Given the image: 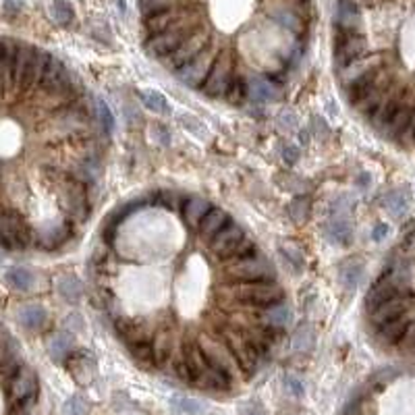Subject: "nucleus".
<instances>
[{
	"label": "nucleus",
	"mask_w": 415,
	"mask_h": 415,
	"mask_svg": "<svg viewBox=\"0 0 415 415\" xmlns=\"http://www.w3.org/2000/svg\"><path fill=\"white\" fill-rule=\"evenodd\" d=\"M146 50L170 73L201 58L214 67L218 40L247 56L260 77L280 79L303 52L311 0H139Z\"/></svg>",
	"instance_id": "nucleus-1"
},
{
	"label": "nucleus",
	"mask_w": 415,
	"mask_h": 415,
	"mask_svg": "<svg viewBox=\"0 0 415 415\" xmlns=\"http://www.w3.org/2000/svg\"><path fill=\"white\" fill-rule=\"evenodd\" d=\"M0 245L5 249L34 247V229L17 212H0Z\"/></svg>",
	"instance_id": "nucleus-2"
},
{
	"label": "nucleus",
	"mask_w": 415,
	"mask_h": 415,
	"mask_svg": "<svg viewBox=\"0 0 415 415\" xmlns=\"http://www.w3.org/2000/svg\"><path fill=\"white\" fill-rule=\"evenodd\" d=\"M75 237V225L65 216L44 223L40 229H34V247L42 251H58Z\"/></svg>",
	"instance_id": "nucleus-3"
},
{
	"label": "nucleus",
	"mask_w": 415,
	"mask_h": 415,
	"mask_svg": "<svg viewBox=\"0 0 415 415\" xmlns=\"http://www.w3.org/2000/svg\"><path fill=\"white\" fill-rule=\"evenodd\" d=\"M9 394L13 405H32L38 394V376L32 368L23 366L13 378H9Z\"/></svg>",
	"instance_id": "nucleus-4"
},
{
	"label": "nucleus",
	"mask_w": 415,
	"mask_h": 415,
	"mask_svg": "<svg viewBox=\"0 0 415 415\" xmlns=\"http://www.w3.org/2000/svg\"><path fill=\"white\" fill-rule=\"evenodd\" d=\"M411 305H413V295H396L390 301H386L380 307H376L374 311H370L368 320H370L372 328H378V326H382L386 322H392V320L409 314Z\"/></svg>",
	"instance_id": "nucleus-5"
},
{
	"label": "nucleus",
	"mask_w": 415,
	"mask_h": 415,
	"mask_svg": "<svg viewBox=\"0 0 415 415\" xmlns=\"http://www.w3.org/2000/svg\"><path fill=\"white\" fill-rule=\"evenodd\" d=\"M411 324H413V316H411V311H409V314H405V316H401V318H396L392 322H386V324L374 328V335L384 345H390V347L396 345L399 347L401 339L405 337V333L409 330Z\"/></svg>",
	"instance_id": "nucleus-6"
},
{
	"label": "nucleus",
	"mask_w": 415,
	"mask_h": 415,
	"mask_svg": "<svg viewBox=\"0 0 415 415\" xmlns=\"http://www.w3.org/2000/svg\"><path fill=\"white\" fill-rule=\"evenodd\" d=\"M233 218L227 214V210H223V208H218V205H212V210L208 212L205 216H203V221L199 223V227H197V235L199 237H203L208 243H210L229 223H231Z\"/></svg>",
	"instance_id": "nucleus-7"
},
{
	"label": "nucleus",
	"mask_w": 415,
	"mask_h": 415,
	"mask_svg": "<svg viewBox=\"0 0 415 415\" xmlns=\"http://www.w3.org/2000/svg\"><path fill=\"white\" fill-rule=\"evenodd\" d=\"M278 98V87L268 77H247V100L254 104H268Z\"/></svg>",
	"instance_id": "nucleus-8"
},
{
	"label": "nucleus",
	"mask_w": 415,
	"mask_h": 415,
	"mask_svg": "<svg viewBox=\"0 0 415 415\" xmlns=\"http://www.w3.org/2000/svg\"><path fill=\"white\" fill-rule=\"evenodd\" d=\"M212 210V203L199 197V195H189L187 193V199L181 208V216L185 218V223L191 227V229H197L199 223L203 221V216Z\"/></svg>",
	"instance_id": "nucleus-9"
},
{
	"label": "nucleus",
	"mask_w": 415,
	"mask_h": 415,
	"mask_svg": "<svg viewBox=\"0 0 415 415\" xmlns=\"http://www.w3.org/2000/svg\"><path fill=\"white\" fill-rule=\"evenodd\" d=\"M291 316H293L291 307L287 305L284 299L262 309V322L266 326H270L272 330H276V333H282L291 324Z\"/></svg>",
	"instance_id": "nucleus-10"
},
{
	"label": "nucleus",
	"mask_w": 415,
	"mask_h": 415,
	"mask_svg": "<svg viewBox=\"0 0 415 415\" xmlns=\"http://www.w3.org/2000/svg\"><path fill=\"white\" fill-rule=\"evenodd\" d=\"M17 318H19V324L23 328H27V330H40V328H44V324L48 320V314H46V309L42 305L30 303V305H23L19 309Z\"/></svg>",
	"instance_id": "nucleus-11"
},
{
	"label": "nucleus",
	"mask_w": 415,
	"mask_h": 415,
	"mask_svg": "<svg viewBox=\"0 0 415 415\" xmlns=\"http://www.w3.org/2000/svg\"><path fill=\"white\" fill-rule=\"evenodd\" d=\"M409 201H411V193L407 187H399V189H392L384 195V208L386 212L394 218L403 216L405 210L409 208Z\"/></svg>",
	"instance_id": "nucleus-12"
},
{
	"label": "nucleus",
	"mask_w": 415,
	"mask_h": 415,
	"mask_svg": "<svg viewBox=\"0 0 415 415\" xmlns=\"http://www.w3.org/2000/svg\"><path fill=\"white\" fill-rule=\"evenodd\" d=\"M56 291L67 303H77L83 295V287L75 276H60L56 282Z\"/></svg>",
	"instance_id": "nucleus-13"
},
{
	"label": "nucleus",
	"mask_w": 415,
	"mask_h": 415,
	"mask_svg": "<svg viewBox=\"0 0 415 415\" xmlns=\"http://www.w3.org/2000/svg\"><path fill=\"white\" fill-rule=\"evenodd\" d=\"M139 100H142V104H144L148 111H152V113H156V115H170V109H168L166 98H164L162 93L154 91V89H144V91H139Z\"/></svg>",
	"instance_id": "nucleus-14"
},
{
	"label": "nucleus",
	"mask_w": 415,
	"mask_h": 415,
	"mask_svg": "<svg viewBox=\"0 0 415 415\" xmlns=\"http://www.w3.org/2000/svg\"><path fill=\"white\" fill-rule=\"evenodd\" d=\"M7 282L13 287V289H19V291H30L34 284H36V276L32 270L27 268H11L7 272Z\"/></svg>",
	"instance_id": "nucleus-15"
},
{
	"label": "nucleus",
	"mask_w": 415,
	"mask_h": 415,
	"mask_svg": "<svg viewBox=\"0 0 415 415\" xmlns=\"http://www.w3.org/2000/svg\"><path fill=\"white\" fill-rule=\"evenodd\" d=\"M96 121H100V127H102V133L104 137H109L113 131H115V117H113V111L106 102L98 100L96 102Z\"/></svg>",
	"instance_id": "nucleus-16"
},
{
	"label": "nucleus",
	"mask_w": 415,
	"mask_h": 415,
	"mask_svg": "<svg viewBox=\"0 0 415 415\" xmlns=\"http://www.w3.org/2000/svg\"><path fill=\"white\" fill-rule=\"evenodd\" d=\"M172 409L179 411V413H187V415H203L208 411V407L199 401H193V399H185V396H172L170 401Z\"/></svg>",
	"instance_id": "nucleus-17"
},
{
	"label": "nucleus",
	"mask_w": 415,
	"mask_h": 415,
	"mask_svg": "<svg viewBox=\"0 0 415 415\" xmlns=\"http://www.w3.org/2000/svg\"><path fill=\"white\" fill-rule=\"evenodd\" d=\"M71 345H73L71 337L65 335V333H60V335H54V337L50 339L48 351H50V355H52L54 361H60V359L71 351Z\"/></svg>",
	"instance_id": "nucleus-18"
},
{
	"label": "nucleus",
	"mask_w": 415,
	"mask_h": 415,
	"mask_svg": "<svg viewBox=\"0 0 415 415\" xmlns=\"http://www.w3.org/2000/svg\"><path fill=\"white\" fill-rule=\"evenodd\" d=\"M50 15H52V19H54L56 23H60V25H67V23L73 21V9H71V5L67 3V0H52Z\"/></svg>",
	"instance_id": "nucleus-19"
},
{
	"label": "nucleus",
	"mask_w": 415,
	"mask_h": 415,
	"mask_svg": "<svg viewBox=\"0 0 415 415\" xmlns=\"http://www.w3.org/2000/svg\"><path fill=\"white\" fill-rule=\"evenodd\" d=\"M328 235L337 241V243H349V237H351V225L349 221L345 218H335L328 227Z\"/></svg>",
	"instance_id": "nucleus-20"
},
{
	"label": "nucleus",
	"mask_w": 415,
	"mask_h": 415,
	"mask_svg": "<svg viewBox=\"0 0 415 415\" xmlns=\"http://www.w3.org/2000/svg\"><path fill=\"white\" fill-rule=\"evenodd\" d=\"M363 274V266L361 264H349L341 270V282L345 289H355L361 280Z\"/></svg>",
	"instance_id": "nucleus-21"
},
{
	"label": "nucleus",
	"mask_w": 415,
	"mask_h": 415,
	"mask_svg": "<svg viewBox=\"0 0 415 415\" xmlns=\"http://www.w3.org/2000/svg\"><path fill=\"white\" fill-rule=\"evenodd\" d=\"M307 203L305 201H293L291 205H289V214H291V218L293 221H297V223H301V221H305L307 218Z\"/></svg>",
	"instance_id": "nucleus-22"
},
{
	"label": "nucleus",
	"mask_w": 415,
	"mask_h": 415,
	"mask_svg": "<svg viewBox=\"0 0 415 415\" xmlns=\"http://www.w3.org/2000/svg\"><path fill=\"white\" fill-rule=\"evenodd\" d=\"M399 347H401V349H405V351H415V322L409 326V330H407V333H405V337L401 339Z\"/></svg>",
	"instance_id": "nucleus-23"
},
{
	"label": "nucleus",
	"mask_w": 415,
	"mask_h": 415,
	"mask_svg": "<svg viewBox=\"0 0 415 415\" xmlns=\"http://www.w3.org/2000/svg\"><path fill=\"white\" fill-rule=\"evenodd\" d=\"M67 413H69V415H83V413H85V403H83V399H81V396L69 399V403H67Z\"/></svg>",
	"instance_id": "nucleus-24"
},
{
	"label": "nucleus",
	"mask_w": 415,
	"mask_h": 415,
	"mask_svg": "<svg viewBox=\"0 0 415 415\" xmlns=\"http://www.w3.org/2000/svg\"><path fill=\"white\" fill-rule=\"evenodd\" d=\"M284 384L289 386V390H291L295 396H301V394H303V384H301L297 378H293V376H284Z\"/></svg>",
	"instance_id": "nucleus-25"
},
{
	"label": "nucleus",
	"mask_w": 415,
	"mask_h": 415,
	"mask_svg": "<svg viewBox=\"0 0 415 415\" xmlns=\"http://www.w3.org/2000/svg\"><path fill=\"white\" fill-rule=\"evenodd\" d=\"M280 121H282L280 125H282V127H287V131L295 129V125H297V123H295V115H293L291 111H284V113L280 115Z\"/></svg>",
	"instance_id": "nucleus-26"
},
{
	"label": "nucleus",
	"mask_w": 415,
	"mask_h": 415,
	"mask_svg": "<svg viewBox=\"0 0 415 415\" xmlns=\"http://www.w3.org/2000/svg\"><path fill=\"white\" fill-rule=\"evenodd\" d=\"M284 154H282V158L287 160V164H293V162H297V158H299V150L295 148V146H287L284 150H282Z\"/></svg>",
	"instance_id": "nucleus-27"
},
{
	"label": "nucleus",
	"mask_w": 415,
	"mask_h": 415,
	"mask_svg": "<svg viewBox=\"0 0 415 415\" xmlns=\"http://www.w3.org/2000/svg\"><path fill=\"white\" fill-rule=\"evenodd\" d=\"M284 258H289V260H291V262H293L297 268H301V264H303V258L299 256V251H297V249L287 247V249H284Z\"/></svg>",
	"instance_id": "nucleus-28"
},
{
	"label": "nucleus",
	"mask_w": 415,
	"mask_h": 415,
	"mask_svg": "<svg viewBox=\"0 0 415 415\" xmlns=\"http://www.w3.org/2000/svg\"><path fill=\"white\" fill-rule=\"evenodd\" d=\"M386 235H388V227L386 225H376L374 231H372V239L374 241H382Z\"/></svg>",
	"instance_id": "nucleus-29"
},
{
	"label": "nucleus",
	"mask_w": 415,
	"mask_h": 415,
	"mask_svg": "<svg viewBox=\"0 0 415 415\" xmlns=\"http://www.w3.org/2000/svg\"><path fill=\"white\" fill-rule=\"evenodd\" d=\"M152 133H154V137H156L160 144H164V146L168 144V139H166V137H168V133H166V129H164L162 125H156V127L152 129Z\"/></svg>",
	"instance_id": "nucleus-30"
}]
</instances>
